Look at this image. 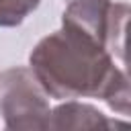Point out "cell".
Listing matches in <instances>:
<instances>
[{
	"instance_id": "obj_4",
	"label": "cell",
	"mask_w": 131,
	"mask_h": 131,
	"mask_svg": "<svg viewBox=\"0 0 131 131\" xmlns=\"http://www.w3.org/2000/svg\"><path fill=\"white\" fill-rule=\"evenodd\" d=\"M117 125V121H108L96 106L76 98H68L59 106L51 108L47 119V129H104Z\"/></svg>"
},
{
	"instance_id": "obj_5",
	"label": "cell",
	"mask_w": 131,
	"mask_h": 131,
	"mask_svg": "<svg viewBox=\"0 0 131 131\" xmlns=\"http://www.w3.org/2000/svg\"><path fill=\"white\" fill-rule=\"evenodd\" d=\"M41 0H0V27L20 25Z\"/></svg>"
},
{
	"instance_id": "obj_2",
	"label": "cell",
	"mask_w": 131,
	"mask_h": 131,
	"mask_svg": "<svg viewBox=\"0 0 131 131\" xmlns=\"http://www.w3.org/2000/svg\"><path fill=\"white\" fill-rule=\"evenodd\" d=\"M47 98L31 68H10L0 74V115L6 129H47L51 113Z\"/></svg>"
},
{
	"instance_id": "obj_3",
	"label": "cell",
	"mask_w": 131,
	"mask_h": 131,
	"mask_svg": "<svg viewBox=\"0 0 131 131\" xmlns=\"http://www.w3.org/2000/svg\"><path fill=\"white\" fill-rule=\"evenodd\" d=\"M111 0H70L63 12V20L96 41L104 43L106 47V31H108V18H111Z\"/></svg>"
},
{
	"instance_id": "obj_1",
	"label": "cell",
	"mask_w": 131,
	"mask_h": 131,
	"mask_svg": "<svg viewBox=\"0 0 131 131\" xmlns=\"http://www.w3.org/2000/svg\"><path fill=\"white\" fill-rule=\"evenodd\" d=\"M29 63L47 96L59 100L96 96L113 111L129 115V80L104 43L88 33L61 23V29L35 45Z\"/></svg>"
}]
</instances>
